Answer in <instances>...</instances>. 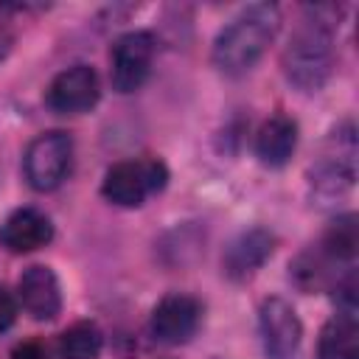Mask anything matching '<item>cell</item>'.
Segmentation results:
<instances>
[{"label": "cell", "mask_w": 359, "mask_h": 359, "mask_svg": "<svg viewBox=\"0 0 359 359\" xmlns=\"http://www.w3.org/2000/svg\"><path fill=\"white\" fill-rule=\"evenodd\" d=\"M280 28V11L272 3H255L233 17L213 42V65L224 76H241L264 56Z\"/></svg>", "instance_id": "1"}, {"label": "cell", "mask_w": 359, "mask_h": 359, "mask_svg": "<svg viewBox=\"0 0 359 359\" xmlns=\"http://www.w3.org/2000/svg\"><path fill=\"white\" fill-rule=\"evenodd\" d=\"M283 73L289 84L303 93H317L334 67V22L325 20V8H306V17L283 48Z\"/></svg>", "instance_id": "2"}, {"label": "cell", "mask_w": 359, "mask_h": 359, "mask_svg": "<svg viewBox=\"0 0 359 359\" xmlns=\"http://www.w3.org/2000/svg\"><path fill=\"white\" fill-rule=\"evenodd\" d=\"M168 171L160 160H123L104 174L101 194L118 208H137L154 191H163Z\"/></svg>", "instance_id": "3"}, {"label": "cell", "mask_w": 359, "mask_h": 359, "mask_svg": "<svg viewBox=\"0 0 359 359\" xmlns=\"http://www.w3.org/2000/svg\"><path fill=\"white\" fill-rule=\"evenodd\" d=\"M73 163V140L65 132H45L25 149L22 168L25 180L36 191H53L65 182Z\"/></svg>", "instance_id": "4"}, {"label": "cell", "mask_w": 359, "mask_h": 359, "mask_svg": "<svg viewBox=\"0 0 359 359\" xmlns=\"http://www.w3.org/2000/svg\"><path fill=\"white\" fill-rule=\"evenodd\" d=\"M154 59V36L149 31H129L123 34L109 53V76L118 93H135L151 73Z\"/></svg>", "instance_id": "5"}, {"label": "cell", "mask_w": 359, "mask_h": 359, "mask_svg": "<svg viewBox=\"0 0 359 359\" xmlns=\"http://www.w3.org/2000/svg\"><path fill=\"white\" fill-rule=\"evenodd\" d=\"M258 328H261V342L269 359H294L303 339V325L294 309L283 297H269L261 303Z\"/></svg>", "instance_id": "6"}, {"label": "cell", "mask_w": 359, "mask_h": 359, "mask_svg": "<svg viewBox=\"0 0 359 359\" xmlns=\"http://www.w3.org/2000/svg\"><path fill=\"white\" fill-rule=\"evenodd\" d=\"M199 320H202V306L196 297L191 294H165L154 311H151V337L163 345H182L188 342L196 328H199Z\"/></svg>", "instance_id": "7"}, {"label": "cell", "mask_w": 359, "mask_h": 359, "mask_svg": "<svg viewBox=\"0 0 359 359\" xmlns=\"http://www.w3.org/2000/svg\"><path fill=\"white\" fill-rule=\"evenodd\" d=\"M98 95H101L98 76L87 65H73L62 70L45 90L48 107L62 115H79V112L93 109L98 104Z\"/></svg>", "instance_id": "8"}, {"label": "cell", "mask_w": 359, "mask_h": 359, "mask_svg": "<svg viewBox=\"0 0 359 359\" xmlns=\"http://www.w3.org/2000/svg\"><path fill=\"white\" fill-rule=\"evenodd\" d=\"M275 250V236L264 227H250V230H241L224 250L222 255V266H224V275L233 278V280H244L250 275H255L264 261L272 255Z\"/></svg>", "instance_id": "9"}, {"label": "cell", "mask_w": 359, "mask_h": 359, "mask_svg": "<svg viewBox=\"0 0 359 359\" xmlns=\"http://www.w3.org/2000/svg\"><path fill=\"white\" fill-rule=\"evenodd\" d=\"M17 297L20 306L34 317V320H53L62 309V289L50 266L34 264L20 275L17 283Z\"/></svg>", "instance_id": "10"}, {"label": "cell", "mask_w": 359, "mask_h": 359, "mask_svg": "<svg viewBox=\"0 0 359 359\" xmlns=\"http://www.w3.org/2000/svg\"><path fill=\"white\" fill-rule=\"evenodd\" d=\"M50 238H53L50 219L34 208H20L0 224V244L8 252H34L45 247Z\"/></svg>", "instance_id": "11"}, {"label": "cell", "mask_w": 359, "mask_h": 359, "mask_svg": "<svg viewBox=\"0 0 359 359\" xmlns=\"http://www.w3.org/2000/svg\"><path fill=\"white\" fill-rule=\"evenodd\" d=\"M297 149V123L286 115H272L261 123L255 135V154L264 165L280 168L289 163V157Z\"/></svg>", "instance_id": "12"}, {"label": "cell", "mask_w": 359, "mask_h": 359, "mask_svg": "<svg viewBox=\"0 0 359 359\" xmlns=\"http://www.w3.org/2000/svg\"><path fill=\"white\" fill-rule=\"evenodd\" d=\"M317 359H359V323L356 314L339 311L328 320L317 339Z\"/></svg>", "instance_id": "13"}, {"label": "cell", "mask_w": 359, "mask_h": 359, "mask_svg": "<svg viewBox=\"0 0 359 359\" xmlns=\"http://www.w3.org/2000/svg\"><path fill=\"white\" fill-rule=\"evenodd\" d=\"M356 247H359V233H356V216L353 213H345V216H337V222L325 230L323 236V244L320 250L331 258V261H353L356 255Z\"/></svg>", "instance_id": "14"}, {"label": "cell", "mask_w": 359, "mask_h": 359, "mask_svg": "<svg viewBox=\"0 0 359 359\" xmlns=\"http://www.w3.org/2000/svg\"><path fill=\"white\" fill-rule=\"evenodd\" d=\"M104 337L95 323H76L59 337V356L62 359H95L101 353Z\"/></svg>", "instance_id": "15"}, {"label": "cell", "mask_w": 359, "mask_h": 359, "mask_svg": "<svg viewBox=\"0 0 359 359\" xmlns=\"http://www.w3.org/2000/svg\"><path fill=\"white\" fill-rule=\"evenodd\" d=\"M14 320H17V300H14V294L8 289L0 286V334L6 328H11Z\"/></svg>", "instance_id": "16"}, {"label": "cell", "mask_w": 359, "mask_h": 359, "mask_svg": "<svg viewBox=\"0 0 359 359\" xmlns=\"http://www.w3.org/2000/svg\"><path fill=\"white\" fill-rule=\"evenodd\" d=\"M11 359H48V348L42 342H36V339H25V342L14 345Z\"/></svg>", "instance_id": "17"}, {"label": "cell", "mask_w": 359, "mask_h": 359, "mask_svg": "<svg viewBox=\"0 0 359 359\" xmlns=\"http://www.w3.org/2000/svg\"><path fill=\"white\" fill-rule=\"evenodd\" d=\"M11 42H14L11 25H8V20L0 14V62H3V59H6V53L11 50Z\"/></svg>", "instance_id": "18"}]
</instances>
